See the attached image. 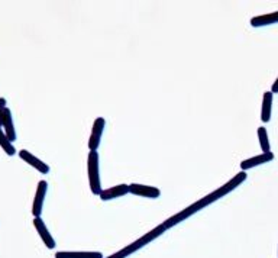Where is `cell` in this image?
<instances>
[{
    "mask_svg": "<svg viewBox=\"0 0 278 258\" xmlns=\"http://www.w3.org/2000/svg\"><path fill=\"white\" fill-rule=\"evenodd\" d=\"M106 128V119L99 116L94 122H93V126H91V132H90V138H88V150L90 151H97L100 142H102L103 132Z\"/></svg>",
    "mask_w": 278,
    "mask_h": 258,
    "instance_id": "4",
    "label": "cell"
},
{
    "mask_svg": "<svg viewBox=\"0 0 278 258\" xmlns=\"http://www.w3.org/2000/svg\"><path fill=\"white\" fill-rule=\"evenodd\" d=\"M46 190H48V183L45 180H41L38 183L36 192H35V198H33V203H32V215H33V218H41V215H42L44 200L46 198Z\"/></svg>",
    "mask_w": 278,
    "mask_h": 258,
    "instance_id": "5",
    "label": "cell"
},
{
    "mask_svg": "<svg viewBox=\"0 0 278 258\" xmlns=\"http://www.w3.org/2000/svg\"><path fill=\"white\" fill-rule=\"evenodd\" d=\"M55 258H104L99 251H59Z\"/></svg>",
    "mask_w": 278,
    "mask_h": 258,
    "instance_id": "14",
    "label": "cell"
},
{
    "mask_svg": "<svg viewBox=\"0 0 278 258\" xmlns=\"http://www.w3.org/2000/svg\"><path fill=\"white\" fill-rule=\"evenodd\" d=\"M33 226H35V230H36V232H38V235L41 236L42 242H44L45 246H46L48 250H54V248L57 246V242H55L54 236L51 235V232H49V230L46 228L45 222L41 219V218H33Z\"/></svg>",
    "mask_w": 278,
    "mask_h": 258,
    "instance_id": "9",
    "label": "cell"
},
{
    "mask_svg": "<svg viewBox=\"0 0 278 258\" xmlns=\"http://www.w3.org/2000/svg\"><path fill=\"white\" fill-rule=\"evenodd\" d=\"M273 94H278V77L276 78V82L273 83V87H271V90H270Z\"/></svg>",
    "mask_w": 278,
    "mask_h": 258,
    "instance_id": "17",
    "label": "cell"
},
{
    "mask_svg": "<svg viewBox=\"0 0 278 258\" xmlns=\"http://www.w3.org/2000/svg\"><path fill=\"white\" fill-rule=\"evenodd\" d=\"M87 177L90 192L96 196L102 192V180H100V166H99V154L97 151H90L87 157Z\"/></svg>",
    "mask_w": 278,
    "mask_h": 258,
    "instance_id": "3",
    "label": "cell"
},
{
    "mask_svg": "<svg viewBox=\"0 0 278 258\" xmlns=\"http://www.w3.org/2000/svg\"><path fill=\"white\" fill-rule=\"evenodd\" d=\"M129 193L139 196V198H147V199H158L161 196V190L158 187L138 184V183L129 184Z\"/></svg>",
    "mask_w": 278,
    "mask_h": 258,
    "instance_id": "6",
    "label": "cell"
},
{
    "mask_svg": "<svg viewBox=\"0 0 278 258\" xmlns=\"http://www.w3.org/2000/svg\"><path fill=\"white\" fill-rule=\"evenodd\" d=\"M165 230H165L162 225H158L157 228H154L152 230L147 232L145 235H142V236H141L139 240H136L135 242H132V244L123 246L120 251H117V252H115V254H112V256H109V257L106 258H128V256H132L133 252L139 251V250L144 248L145 245H148L149 242H152L154 240H157V238H158L160 235H162Z\"/></svg>",
    "mask_w": 278,
    "mask_h": 258,
    "instance_id": "2",
    "label": "cell"
},
{
    "mask_svg": "<svg viewBox=\"0 0 278 258\" xmlns=\"http://www.w3.org/2000/svg\"><path fill=\"white\" fill-rule=\"evenodd\" d=\"M129 193V184H117V186L109 187V188H102L99 198L100 200L107 202L117 199V198H123Z\"/></svg>",
    "mask_w": 278,
    "mask_h": 258,
    "instance_id": "11",
    "label": "cell"
},
{
    "mask_svg": "<svg viewBox=\"0 0 278 258\" xmlns=\"http://www.w3.org/2000/svg\"><path fill=\"white\" fill-rule=\"evenodd\" d=\"M273 102H274V94L271 92H265L263 94V104H261V120L264 124H268L271 120Z\"/></svg>",
    "mask_w": 278,
    "mask_h": 258,
    "instance_id": "13",
    "label": "cell"
},
{
    "mask_svg": "<svg viewBox=\"0 0 278 258\" xmlns=\"http://www.w3.org/2000/svg\"><path fill=\"white\" fill-rule=\"evenodd\" d=\"M274 24H278V10L273 12V14H260V16H255V18L251 19V26H254V28L270 26V25H274Z\"/></svg>",
    "mask_w": 278,
    "mask_h": 258,
    "instance_id": "12",
    "label": "cell"
},
{
    "mask_svg": "<svg viewBox=\"0 0 278 258\" xmlns=\"http://www.w3.org/2000/svg\"><path fill=\"white\" fill-rule=\"evenodd\" d=\"M19 157H20V160L22 161H25L26 164H29L32 168H35L38 172H41V174H48L49 172V166L46 164V162H44L42 160H39L38 157H35L32 152H29V151H26V150H20L19 151V154H17Z\"/></svg>",
    "mask_w": 278,
    "mask_h": 258,
    "instance_id": "8",
    "label": "cell"
},
{
    "mask_svg": "<svg viewBox=\"0 0 278 258\" xmlns=\"http://www.w3.org/2000/svg\"><path fill=\"white\" fill-rule=\"evenodd\" d=\"M6 108H7V106H6V99L0 98V115H1V112H3Z\"/></svg>",
    "mask_w": 278,
    "mask_h": 258,
    "instance_id": "18",
    "label": "cell"
},
{
    "mask_svg": "<svg viewBox=\"0 0 278 258\" xmlns=\"http://www.w3.org/2000/svg\"><path fill=\"white\" fill-rule=\"evenodd\" d=\"M0 126L3 129V132L6 134V136L9 138L10 142L16 141V129L15 124H13V116H12V110L9 108H6L1 115H0Z\"/></svg>",
    "mask_w": 278,
    "mask_h": 258,
    "instance_id": "7",
    "label": "cell"
},
{
    "mask_svg": "<svg viewBox=\"0 0 278 258\" xmlns=\"http://www.w3.org/2000/svg\"><path fill=\"white\" fill-rule=\"evenodd\" d=\"M258 140H260V146L263 150V152H270L271 151V145H270V136L268 132L264 126L258 128Z\"/></svg>",
    "mask_w": 278,
    "mask_h": 258,
    "instance_id": "16",
    "label": "cell"
},
{
    "mask_svg": "<svg viewBox=\"0 0 278 258\" xmlns=\"http://www.w3.org/2000/svg\"><path fill=\"white\" fill-rule=\"evenodd\" d=\"M0 148L9 156V157H12V156H15L16 154V150L15 146H13V142H10L9 141V138L6 136V134L3 132V129L0 126Z\"/></svg>",
    "mask_w": 278,
    "mask_h": 258,
    "instance_id": "15",
    "label": "cell"
},
{
    "mask_svg": "<svg viewBox=\"0 0 278 258\" xmlns=\"http://www.w3.org/2000/svg\"><path fill=\"white\" fill-rule=\"evenodd\" d=\"M276 158V156L270 151V152H263V154H258L255 157L247 158L241 162V170L242 172H248L254 167H258V166H264L267 162H271L273 160Z\"/></svg>",
    "mask_w": 278,
    "mask_h": 258,
    "instance_id": "10",
    "label": "cell"
},
{
    "mask_svg": "<svg viewBox=\"0 0 278 258\" xmlns=\"http://www.w3.org/2000/svg\"><path fill=\"white\" fill-rule=\"evenodd\" d=\"M248 178V176H247V172H238L236 176H234L229 182H226L223 186H220L219 188H216L215 192H212V193H209L207 196L205 198H202L200 200H197L196 203H193L191 206L189 208H186L184 210H181V212H178L177 215L171 216L170 219H167V220H164L161 225L165 228V230H170V228H173V226H176L178 224H181L183 220H186L187 218H190L191 215H194V214H197L199 210H202V209H205L206 206H209V204H212V203H215L216 200H220L222 198H225L226 194H229V193H232L236 187H239L242 183H245V180Z\"/></svg>",
    "mask_w": 278,
    "mask_h": 258,
    "instance_id": "1",
    "label": "cell"
}]
</instances>
